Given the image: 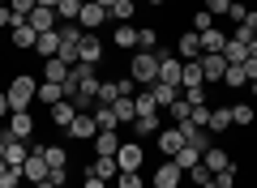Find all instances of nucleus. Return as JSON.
Instances as JSON below:
<instances>
[{"label": "nucleus", "instance_id": "6e6552de", "mask_svg": "<svg viewBox=\"0 0 257 188\" xmlns=\"http://www.w3.org/2000/svg\"><path fill=\"white\" fill-rule=\"evenodd\" d=\"M155 141H159V154H163V158H176V154L184 150V137H180V128H159L155 133Z\"/></svg>", "mask_w": 257, "mask_h": 188}, {"label": "nucleus", "instance_id": "c85d7f7f", "mask_svg": "<svg viewBox=\"0 0 257 188\" xmlns=\"http://www.w3.org/2000/svg\"><path fill=\"white\" fill-rule=\"evenodd\" d=\"M223 86H227V90H248L244 64H227V73H223Z\"/></svg>", "mask_w": 257, "mask_h": 188}, {"label": "nucleus", "instance_id": "de8ad7c7", "mask_svg": "<svg viewBox=\"0 0 257 188\" xmlns=\"http://www.w3.org/2000/svg\"><path fill=\"white\" fill-rule=\"evenodd\" d=\"M193 124H197V128L210 124V103H197V107H193Z\"/></svg>", "mask_w": 257, "mask_h": 188}, {"label": "nucleus", "instance_id": "13d9d810", "mask_svg": "<svg viewBox=\"0 0 257 188\" xmlns=\"http://www.w3.org/2000/svg\"><path fill=\"white\" fill-rule=\"evenodd\" d=\"M244 26L253 30V39H257V9H248V18H244Z\"/></svg>", "mask_w": 257, "mask_h": 188}, {"label": "nucleus", "instance_id": "4d7b16f0", "mask_svg": "<svg viewBox=\"0 0 257 188\" xmlns=\"http://www.w3.org/2000/svg\"><path fill=\"white\" fill-rule=\"evenodd\" d=\"M244 77H248V81H257V60H244Z\"/></svg>", "mask_w": 257, "mask_h": 188}, {"label": "nucleus", "instance_id": "680f3d73", "mask_svg": "<svg viewBox=\"0 0 257 188\" xmlns=\"http://www.w3.org/2000/svg\"><path fill=\"white\" fill-rule=\"evenodd\" d=\"M30 188H56V184H52V179H43V184H30Z\"/></svg>", "mask_w": 257, "mask_h": 188}, {"label": "nucleus", "instance_id": "0eeeda50", "mask_svg": "<svg viewBox=\"0 0 257 188\" xmlns=\"http://www.w3.org/2000/svg\"><path fill=\"white\" fill-rule=\"evenodd\" d=\"M197 64H202L206 86H210V81H223V73H227V60H223V52H202V56H197Z\"/></svg>", "mask_w": 257, "mask_h": 188}, {"label": "nucleus", "instance_id": "4c0bfd02", "mask_svg": "<svg viewBox=\"0 0 257 188\" xmlns=\"http://www.w3.org/2000/svg\"><path fill=\"white\" fill-rule=\"evenodd\" d=\"M138 47L142 52H159V30L155 26H138Z\"/></svg>", "mask_w": 257, "mask_h": 188}, {"label": "nucleus", "instance_id": "ddd939ff", "mask_svg": "<svg viewBox=\"0 0 257 188\" xmlns=\"http://www.w3.org/2000/svg\"><path fill=\"white\" fill-rule=\"evenodd\" d=\"M107 9H103V5H82V18H77V26H82V30H90V35H94V30H99V26H107Z\"/></svg>", "mask_w": 257, "mask_h": 188}, {"label": "nucleus", "instance_id": "9d476101", "mask_svg": "<svg viewBox=\"0 0 257 188\" xmlns=\"http://www.w3.org/2000/svg\"><path fill=\"white\" fill-rule=\"evenodd\" d=\"M5 133H9L13 141H26V137L35 133V116H30V111H13L9 124H5Z\"/></svg>", "mask_w": 257, "mask_h": 188}, {"label": "nucleus", "instance_id": "e2e57ef3", "mask_svg": "<svg viewBox=\"0 0 257 188\" xmlns=\"http://www.w3.org/2000/svg\"><path fill=\"white\" fill-rule=\"evenodd\" d=\"M248 94H253V99H257V81H248Z\"/></svg>", "mask_w": 257, "mask_h": 188}, {"label": "nucleus", "instance_id": "e433bc0d", "mask_svg": "<svg viewBox=\"0 0 257 188\" xmlns=\"http://www.w3.org/2000/svg\"><path fill=\"white\" fill-rule=\"evenodd\" d=\"M167 116H172V124H184V120H193V103L180 94V99H176L172 107H167Z\"/></svg>", "mask_w": 257, "mask_h": 188}, {"label": "nucleus", "instance_id": "052dcab7", "mask_svg": "<svg viewBox=\"0 0 257 188\" xmlns=\"http://www.w3.org/2000/svg\"><path fill=\"white\" fill-rule=\"evenodd\" d=\"M90 5H103V9H111V5H116V0H90Z\"/></svg>", "mask_w": 257, "mask_h": 188}, {"label": "nucleus", "instance_id": "774afa93", "mask_svg": "<svg viewBox=\"0 0 257 188\" xmlns=\"http://www.w3.org/2000/svg\"><path fill=\"white\" fill-rule=\"evenodd\" d=\"M22 188H30V184H22Z\"/></svg>", "mask_w": 257, "mask_h": 188}, {"label": "nucleus", "instance_id": "1a4fd4ad", "mask_svg": "<svg viewBox=\"0 0 257 188\" xmlns=\"http://www.w3.org/2000/svg\"><path fill=\"white\" fill-rule=\"evenodd\" d=\"M64 133L73 137V141H94V133H99V124H94V116L90 111H77V120L69 128H64Z\"/></svg>", "mask_w": 257, "mask_h": 188}, {"label": "nucleus", "instance_id": "20e7f679", "mask_svg": "<svg viewBox=\"0 0 257 188\" xmlns=\"http://www.w3.org/2000/svg\"><path fill=\"white\" fill-rule=\"evenodd\" d=\"M13 47H18V52H35V43H39V30L30 26L26 18H18V13H13Z\"/></svg>", "mask_w": 257, "mask_h": 188}, {"label": "nucleus", "instance_id": "412c9836", "mask_svg": "<svg viewBox=\"0 0 257 188\" xmlns=\"http://www.w3.org/2000/svg\"><path fill=\"white\" fill-rule=\"evenodd\" d=\"M120 150V133L116 128H103V133H94V154H107V158H116Z\"/></svg>", "mask_w": 257, "mask_h": 188}, {"label": "nucleus", "instance_id": "3c124183", "mask_svg": "<svg viewBox=\"0 0 257 188\" xmlns=\"http://www.w3.org/2000/svg\"><path fill=\"white\" fill-rule=\"evenodd\" d=\"M227 18L236 22V26H240V22L248 18V5H240V0H231V9H227Z\"/></svg>", "mask_w": 257, "mask_h": 188}, {"label": "nucleus", "instance_id": "5fc2aeb1", "mask_svg": "<svg viewBox=\"0 0 257 188\" xmlns=\"http://www.w3.org/2000/svg\"><path fill=\"white\" fill-rule=\"evenodd\" d=\"M9 116H13V107H9V94L0 90V120H9Z\"/></svg>", "mask_w": 257, "mask_h": 188}, {"label": "nucleus", "instance_id": "58836bf2", "mask_svg": "<svg viewBox=\"0 0 257 188\" xmlns=\"http://www.w3.org/2000/svg\"><path fill=\"white\" fill-rule=\"evenodd\" d=\"M56 18H60V22H77V18H82V0H60Z\"/></svg>", "mask_w": 257, "mask_h": 188}, {"label": "nucleus", "instance_id": "f03ea898", "mask_svg": "<svg viewBox=\"0 0 257 188\" xmlns=\"http://www.w3.org/2000/svg\"><path fill=\"white\" fill-rule=\"evenodd\" d=\"M5 94H9V107L13 111H30V103H35V94H39V81L30 77V73H18Z\"/></svg>", "mask_w": 257, "mask_h": 188}, {"label": "nucleus", "instance_id": "dca6fc26", "mask_svg": "<svg viewBox=\"0 0 257 188\" xmlns=\"http://www.w3.org/2000/svg\"><path fill=\"white\" fill-rule=\"evenodd\" d=\"M111 43H116L120 52H138V26H133V22H120V26L111 30Z\"/></svg>", "mask_w": 257, "mask_h": 188}, {"label": "nucleus", "instance_id": "0e129e2a", "mask_svg": "<svg viewBox=\"0 0 257 188\" xmlns=\"http://www.w3.org/2000/svg\"><path fill=\"white\" fill-rule=\"evenodd\" d=\"M5 171H9V162H5V158H0V175H5Z\"/></svg>", "mask_w": 257, "mask_h": 188}, {"label": "nucleus", "instance_id": "37998d69", "mask_svg": "<svg viewBox=\"0 0 257 188\" xmlns=\"http://www.w3.org/2000/svg\"><path fill=\"white\" fill-rule=\"evenodd\" d=\"M116 188H146V179H142V171H120Z\"/></svg>", "mask_w": 257, "mask_h": 188}, {"label": "nucleus", "instance_id": "423d86ee", "mask_svg": "<svg viewBox=\"0 0 257 188\" xmlns=\"http://www.w3.org/2000/svg\"><path fill=\"white\" fill-rule=\"evenodd\" d=\"M22 175H26V184H43V179H47V158H43V145H35V150L26 154V162H22Z\"/></svg>", "mask_w": 257, "mask_h": 188}, {"label": "nucleus", "instance_id": "2eb2a0df", "mask_svg": "<svg viewBox=\"0 0 257 188\" xmlns=\"http://www.w3.org/2000/svg\"><path fill=\"white\" fill-rule=\"evenodd\" d=\"M77 60H82V64H99V60H103V43H99V35H90V30L82 35V47H77Z\"/></svg>", "mask_w": 257, "mask_h": 188}, {"label": "nucleus", "instance_id": "6e6d98bb", "mask_svg": "<svg viewBox=\"0 0 257 188\" xmlns=\"http://www.w3.org/2000/svg\"><path fill=\"white\" fill-rule=\"evenodd\" d=\"M82 188H107V179H99V175H86V184Z\"/></svg>", "mask_w": 257, "mask_h": 188}, {"label": "nucleus", "instance_id": "2f4dec72", "mask_svg": "<svg viewBox=\"0 0 257 188\" xmlns=\"http://www.w3.org/2000/svg\"><path fill=\"white\" fill-rule=\"evenodd\" d=\"M133 13H138V5H133V0H116V5L107 9V18L120 26V22H133Z\"/></svg>", "mask_w": 257, "mask_h": 188}, {"label": "nucleus", "instance_id": "09e8293b", "mask_svg": "<svg viewBox=\"0 0 257 188\" xmlns=\"http://www.w3.org/2000/svg\"><path fill=\"white\" fill-rule=\"evenodd\" d=\"M210 26H214V18H210L206 9H197V13H193V30H197V35H202V30H210Z\"/></svg>", "mask_w": 257, "mask_h": 188}, {"label": "nucleus", "instance_id": "c9c22d12", "mask_svg": "<svg viewBox=\"0 0 257 188\" xmlns=\"http://www.w3.org/2000/svg\"><path fill=\"white\" fill-rule=\"evenodd\" d=\"M223 60H227V64H244V60H248V47H244V43H236V39L227 35V47H223Z\"/></svg>", "mask_w": 257, "mask_h": 188}, {"label": "nucleus", "instance_id": "c756f323", "mask_svg": "<svg viewBox=\"0 0 257 188\" xmlns=\"http://www.w3.org/2000/svg\"><path fill=\"white\" fill-rule=\"evenodd\" d=\"M223 47H227V35H223L219 26L202 30V52H223Z\"/></svg>", "mask_w": 257, "mask_h": 188}, {"label": "nucleus", "instance_id": "6ab92c4d", "mask_svg": "<svg viewBox=\"0 0 257 188\" xmlns=\"http://www.w3.org/2000/svg\"><path fill=\"white\" fill-rule=\"evenodd\" d=\"M180 90H206V77H202V64H197V60H184Z\"/></svg>", "mask_w": 257, "mask_h": 188}, {"label": "nucleus", "instance_id": "864d4df0", "mask_svg": "<svg viewBox=\"0 0 257 188\" xmlns=\"http://www.w3.org/2000/svg\"><path fill=\"white\" fill-rule=\"evenodd\" d=\"M214 184H219V188H231V184H236V167L219 171V175H214Z\"/></svg>", "mask_w": 257, "mask_h": 188}, {"label": "nucleus", "instance_id": "bf43d9fd", "mask_svg": "<svg viewBox=\"0 0 257 188\" xmlns=\"http://www.w3.org/2000/svg\"><path fill=\"white\" fill-rule=\"evenodd\" d=\"M35 5H43V9H60V0H35Z\"/></svg>", "mask_w": 257, "mask_h": 188}, {"label": "nucleus", "instance_id": "f8f14e48", "mask_svg": "<svg viewBox=\"0 0 257 188\" xmlns=\"http://www.w3.org/2000/svg\"><path fill=\"white\" fill-rule=\"evenodd\" d=\"M86 175H99V179H107V184H116L120 167H116V158H107V154H94L90 167H86Z\"/></svg>", "mask_w": 257, "mask_h": 188}, {"label": "nucleus", "instance_id": "69168bd1", "mask_svg": "<svg viewBox=\"0 0 257 188\" xmlns=\"http://www.w3.org/2000/svg\"><path fill=\"white\" fill-rule=\"evenodd\" d=\"M146 5H163V0H146Z\"/></svg>", "mask_w": 257, "mask_h": 188}, {"label": "nucleus", "instance_id": "8fccbe9b", "mask_svg": "<svg viewBox=\"0 0 257 188\" xmlns=\"http://www.w3.org/2000/svg\"><path fill=\"white\" fill-rule=\"evenodd\" d=\"M9 9L18 13V18H30V13H35V0H9Z\"/></svg>", "mask_w": 257, "mask_h": 188}, {"label": "nucleus", "instance_id": "ea45409f", "mask_svg": "<svg viewBox=\"0 0 257 188\" xmlns=\"http://www.w3.org/2000/svg\"><path fill=\"white\" fill-rule=\"evenodd\" d=\"M116 99H120V86H116V81H99V103H103V107H111Z\"/></svg>", "mask_w": 257, "mask_h": 188}, {"label": "nucleus", "instance_id": "49530a36", "mask_svg": "<svg viewBox=\"0 0 257 188\" xmlns=\"http://www.w3.org/2000/svg\"><path fill=\"white\" fill-rule=\"evenodd\" d=\"M202 9L210 13V18H223V13L231 9V0H202Z\"/></svg>", "mask_w": 257, "mask_h": 188}, {"label": "nucleus", "instance_id": "338daca9", "mask_svg": "<svg viewBox=\"0 0 257 188\" xmlns=\"http://www.w3.org/2000/svg\"><path fill=\"white\" fill-rule=\"evenodd\" d=\"M107 188H116V184H107Z\"/></svg>", "mask_w": 257, "mask_h": 188}, {"label": "nucleus", "instance_id": "bb28decb", "mask_svg": "<svg viewBox=\"0 0 257 188\" xmlns=\"http://www.w3.org/2000/svg\"><path fill=\"white\" fill-rule=\"evenodd\" d=\"M210 133H231V107H210Z\"/></svg>", "mask_w": 257, "mask_h": 188}, {"label": "nucleus", "instance_id": "a211bd4d", "mask_svg": "<svg viewBox=\"0 0 257 188\" xmlns=\"http://www.w3.org/2000/svg\"><path fill=\"white\" fill-rule=\"evenodd\" d=\"M150 94H155V103H159V111H167L176 99H180V86H167V81H155V86H146Z\"/></svg>", "mask_w": 257, "mask_h": 188}, {"label": "nucleus", "instance_id": "b1692460", "mask_svg": "<svg viewBox=\"0 0 257 188\" xmlns=\"http://www.w3.org/2000/svg\"><path fill=\"white\" fill-rule=\"evenodd\" d=\"M111 111H116V120H120V124H133V120H138V107H133V94H120V99L111 103Z\"/></svg>", "mask_w": 257, "mask_h": 188}, {"label": "nucleus", "instance_id": "79ce46f5", "mask_svg": "<svg viewBox=\"0 0 257 188\" xmlns=\"http://www.w3.org/2000/svg\"><path fill=\"white\" fill-rule=\"evenodd\" d=\"M43 158H47V167H64L69 154H64V145H43Z\"/></svg>", "mask_w": 257, "mask_h": 188}, {"label": "nucleus", "instance_id": "aec40b11", "mask_svg": "<svg viewBox=\"0 0 257 188\" xmlns=\"http://www.w3.org/2000/svg\"><path fill=\"white\" fill-rule=\"evenodd\" d=\"M47 111H52V124H56V128H69V124H73V120H77V107H73V103H69V99L52 103V107H47Z\"/></svg>", "mask_w": 257, "mask_h": 188}, {"label": "nucleus", "instance_id": "f704fd0d", "mask_svg": "<svg viewBox=\"0 0 257 188\" xmlns=\"http://www.w3.org/2000/svg\"><path fill=\"white\" fill-rule=\"evenodd\" d=\"M26 141H13L9 137V145H5V162H9V167H22V162H26Z\"/></svg>", "mask_w": 257, "mask_h": 188}, {"label": "nucleus", "instance_id": "5701e85b", "mask_svg": "<svg viewBox=\"0 0 257 188\" xmlns=\"http://www.w3.org/2000/svg\"><path fill=\"white\" fill-rule=\"evenodd\" d=\"M26 22L39 30V35H47V30H56V22H60V18H56V9H43V5H35V13H30Z\"/></svg>", "mask_w": 257, "mask_h": 188}, {"label": "nucleus", "instance_id": "7ed1b4c3", "mask_svg": "<svg viewBox=\"0 0 257 188\" xmlns=\"http://www.w3.org/2000/svg\"><path fill=\"white\" fill-rule=\"evenodd\" d=\"M142 162H146V150H142L138 137H133V141H120V150H116V167L120 171H142Z\"/></svg>", "mask_w": 257, "mask_h": 188}, {"label": "nucleus", "instance_id": "cd10ccee", "mask_svg": "<svg viewBox=\"0 0 257 188\" xmlns=\"http://www.w3.org/2000/svg\"><path fill=\"white\" fill-rule=\"evenodd\" d=\"M64 99V90H60V81H39V94H35V103H60Z\"/></svg>", "mask_w": 257, "mask_h": 188}, {"label": "nucleus", "instance_id": "473e14b6", "mask_svg": "<svg viewBox=\"0 0 257 188\" xmlns=\"http://www.w3.org/2000/svg\"><path fill=\"white\" fill-rule=\"evenodd\" d=\"M176 167H180V171H193V167H197V162H202V150H197V145H184V150L180 154H176Z\"/></svg>", "mask_w": 257, "mask_h": 188}, {"label": "nucleus", "instance_id": "a19ab883", "mask_svg": "<svg viewBox=\"0 0 257 188\" xmlns=\"http://www.w3.org/2000/svg\"><path fill=\"white\" fill-rule=\"evenodd\" d=\"M133 107H138V116H150V111H159V103H155V94H133Z\"/></svg>", "mask_w": 257, "mask_h": 188}, {"label": "nucleus", "instance_id": "a878e982", "mask_svg": "<svg viewBox=\"0 0 257 188\" xmlns=\"http://www.w3.org/2000/svg\"><path fill=\"white\" fill-rule=\"evenodd\" d=\"M227 107H231V124H240V128H248V124L257 120V107H253V103H227Z\"/></svg>", "mask_w": 257, "mask_h": 188}, {"label": "nucleus", "instance_id": "7c9ffc66", "mask_svg": "<svg viewBox=\"0 0 257 188\" xmlns=\"http://www.w3.org/2000/svg\"><path fill=\"white\" fill-rule=\"evenodd\" d=\"M69 77V64L60 60V56H52V60H43V81H64Z\"/></svg>", "mask_w": 257, "mask_h": 188}, {"label": "nucleus", "instance_id": "f3484780", "mask_svg": "<svg viewBox=\"0 0 257 188\" xmlns=\"http://www.w3.org/2000/svg\"><path fill=\"white\" fill-rule=\"evenodd\" d=\"M202 162H206V171H210V175H219V171L236 167V162H231V154H227V150H219V145H210V150L202 154Z\"/></svg>", "mask_w": 257, "mask_h": 188}, {"label": "nucleus", "instance_id": "39448f33", "mask_svg": "<svg viewBox=\"0 0 257 188\" xmlns=\"http://www.w3.org/2000/svg\"><path fill=\"white\" fill-rule=\"evenodd\" d=\"M159 56V81H167V86H180V73H184V60L180 56H172L163 47V52H155Z\"/></svg>", "mask_w": 257, "mask_h": 188}, {"label": "nucleus", "instance_id": "603ef678", "mask_svg": "<svg viewBox=\"0 0 257 188\" xmlns=\"http://www.w3.org/2000/svg\"><path fill=\"white\" fill-rule=\"evenodd\" d=\"M47 179H52L56 188H64V179H69V167H47Z\"/></svg>", "mask_w": 257, "mask_h": 188}, {"label": "nucleus", "instance_id": "a18cd8bd", "mask_svg": "<svg viewBox=\"0 0 257 188\" xmlns=\"http://www.w3.org/2000/svg\"><path fill=\"white\" fill-rule=\"evenodd\" d=\"M189 179H193V188H206V184H210L214 175H210V171H206V162H197V167L189 171Z\"/></svg>", "mask_w": 257, "mask_h": 188}, {"label": "nucleus", "instance_id": "f257e3e1", "mask_svg": "<svg viewBox=\"0 0 257 188\" xmlns=\"http://www.w3.org/2000/svg\"><path fill=\"white\" fill-rule=\"evenodd\" d=\"M128 77L138 81V86H155V81H159V56L138 47V52L128 56Z\"/></svg>", "mask_w": 257, "mask_h": 188}, {"label": "nucleus", "instance_id": "c03bdc74", "mask_svg": "<svg viewBox=\"0 0 257 188\" xmlns=\"http://www.w3.org/2000/svg\"><path fill=\"white\" fill-rule=\"evenodd\" d=\"M26 184V175H22V167H9L5 175H0V188H22Z\"/></svg>", "mask_w": 257, "mask_h": 188}, {"label": "nucleus", "instance_id": "9b49d317", "mask_svg": "<svg viewBox=\"0 0 257 188\" xmlns=\"http://www.w3.org/2000/svg\"><path fill=\"white\" fill-rule=\"evenodd\" d=\"M180 179H184V171L176 167L172 158H163V162H159V171H155V179H150V184H155V188H180Z\"/></svg>", "mask_w": 257, "mask_h": 188}, {"label": "nucleus", "instance_id": "4468645a", "mask_svg": "<svg viewBox=\"0 0 257 188\" xmlns=\"http://www.w3.org/2000/svg\"><path fill=\"white\" fill-rule=\"evenodd\" d=\"M176 56H180V60H197V56H202V35H197V30H184V35L176 39Z\"/></svg>", "mask_w": 257, "mask_h": 188}, {"label": "nucleus", "instance_id": "4be33fe9", "mask_svg": "<svg viewBox=\"0 0 257 188\" xmlns=\"http://www.w3.org/2000/svg\"><path fill=\"white\" fill-rule=\"evenodd\" d=\"M128 128H133V137L142 141V137H155L159 128H163V120H159V111H150V116H138V120H133Z\"/></svg>", "mask_w": 257, "mask_h": 188}, {"label": "nucleus", "instance_id": "393cba45", "mask_svg": "<svg viewBox=\"0 0 257 188\" xmlns=\"http://www.w3.org/2000/svg\"><path fill=\"white\" fill-rule=\"evenodd\" d=\"M35 52L43 56V60H52V56L60 52V30H47V35H39V43H35Z\"/></svg>", "mask_w": 257, "mask_h": 188}, {"label": "nucleus", "instance_id": "72a5a7b5", "mask_svg": "<svg viewBox=\"0 0 257 188\" xmlns=\"http://www.w3.org/2000/svg\"><path fill=\"white\" fill-rule=\"evenodd\" d=\"M90 116H94V124H99V133H103V128H120L116 111H111V107H103V103H94V111H90Z\"/></svg>", "mask_w": 257, "mask_h": 188}]
</instances>
